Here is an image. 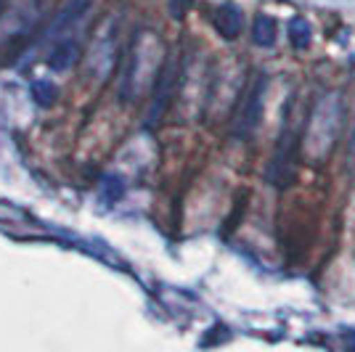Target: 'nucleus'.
<instances>
[{
    "label": "nucleus",
    "mask_w": 355,
    "mask_h": 352,
    "mask_svg": "<svg viewBox=\"0 0 355 352\" xmlns=\"http://www.w3.org/2000/svg\"><path fill=\"white\" fill-rule=\"evenodd\" d=\"M159 72H162V45L151 32H144L133 43V59L122 74V85H119L122 98L135 101Z\"/></svg>",
    "instance_id": "f257e3e1"
},
{
    "label": "nucleus",
    "mask_w": 355,
    "mask_h": 352,
    "mask_svg": "<svg viewBox=\"0 0 355 352\" xmlns=\"http://www.w3.org/2000/svg\"><path fill=\"white\" fill-rule=\"evenodd\" d=\"M263 93H266V80L257 77L254 85L244 93V98L239 103L236 119H234V132L239 138H250L252 132L257 130L260 117H263Z\"/></svg>",
    "instance_id": "f03ea898"
},
{
    "label": "nucleus",
    "mask_w": 355,
    "mask_h": 352,
    "mask_svg": "<svg viewBox=\"0 0 355 352\" xmlns=\"http://www.w3.org/2000/svg\"><path fill=\"white\" fill-rule=\"evenodd\" d=\"M173 85H175V59L167 61L162 67V72L157 74V88H154V98H151V106H148L146 125H157L162 119L164 109L170 103V96H173Z\"/></svg>",
    "instance_id": "7ed1b4c3"
},
{
    "label": "nucleus",
    "mask_w": 355,
    "mask_h": 352,
    "mask_svg": "<svg viewBox=\"0 0 355 352\" xmlns=\"http://www.w3.org/2000/svg\"><path fill=\"white\" fill-rule=\"evenodd\" d=\"M90 8V0H69L67 6H64V11L56 16V21H53V27H51V40L56 43V40H64V37H69L80 24H83V19L88 14Z\"/></svg>",
    "instance_id": "20e7f679"
},
{
    "label": "nucleus",
    "mask_w": 355,
    "mask_h": 352,
    "mask_svg": "<svg viewBox=\"0 0 355 352\" xmlns=\"http://www.w3.org/2000/svg\"><path fill=\"white\" fill-rule=\"evenodd\" d=\"M80 56V48L74 43L72 37H64V40H56V45L51 48V53H48V67L53 69V72H64V69H69L74 61Z\"/></svg>",
    "instance_id": "39448f33"
},
{
    "label": "nucleus",
    "mask_w": 355,
    "mask_h": 352,
    "mask_svg": "<svg viewBox=\"0 0 355 352\" xmlns=\"http://www.w3.org/2000/svg\"><path fill=\"white\" fill-rule=\"evenodd\" d=\"M241 11H239V6L234 3H225L218 8V14H215V27L220 32L225 40H234L239 32H241Z\"/></svg>",
    "instance_id": "423d86ee"
},
{
    "label": "nucleus",
    "mask_w": 355,
    "mask_h": 352,
    "mask_svg": "<svg viewBox=\"0 0 355 352\" xmlns=\"http://www.w3.org/2000/svg\"><path fill=\"white\" fill-rule=\"evenodd\" d=\"M252 40L260 48H270L276 43V19L268 14H260L252 24Z\"/></svg>",
    "instance_id": "0eeeda50"
},
{
    "label": "nucleus",
    "mask_w": 355,
    "mask_h": 352,
    "mask_svg": "<svg viewBox=\"0 0 355 352\" xmlns=\"http://www.w3.org/2000/svg\"><path fill=\"white\" fill-rule=\"evenodd\" d=\"M104 59L106 69H112V64H114V40H112V35H104L98 43L93 45V51H90V72L96 74L98 69V61Z\"/></svg>",
    "instance_id": "6e6552de"
},
{
    "label": "nucleus",
    "mask_w": 355,
    "mask_h": 352,
    "mask_svg": "<svg viewBox=\"0 0 355 352\" xmlns=\"http://www.w3.org/2000/svg\"><path fill=\"white\" fill-rule=\"evenodd\" d=\"M32 98L40 103V106H51V103L56 101V96H59V88L51 82V80H32Z\"/></svg>",
    "instance_id": "1a4fd4ad"
},
{
    "label": "nucleus",
    "mask_w": 355,
    "mask_h": 352,
    "mask_svg": "<svg viewBox=\"0 0 355 352\" xmlns=\"http://www.w3.org/2000/svg\"><path fill=\"white\" fill-rule=\"evenodd\" d=\"M289 40H292V45L300 48V51L311 45V24H308L302 16H297V19L289 21Z\"/></svg>",
    "instance_id": "9d476101"
},
{
    "label": "nucleus",
    "mask_w": 355,
    "mask_h": 352,
    "mask_svg": "<svg viewBox=\"0 0 355 352\" xmlns=\"http://www.w3.org/2000/svg\"><path fill=\"white\" fill-rule=\"evenodd\" d=\"M101 188H104L106 199H119V196H122V191H125L122 180H119V177H112V175H106V177H104Z\"/></svg>",
    "instance_id": "9b49d317"
}]
</instances>
